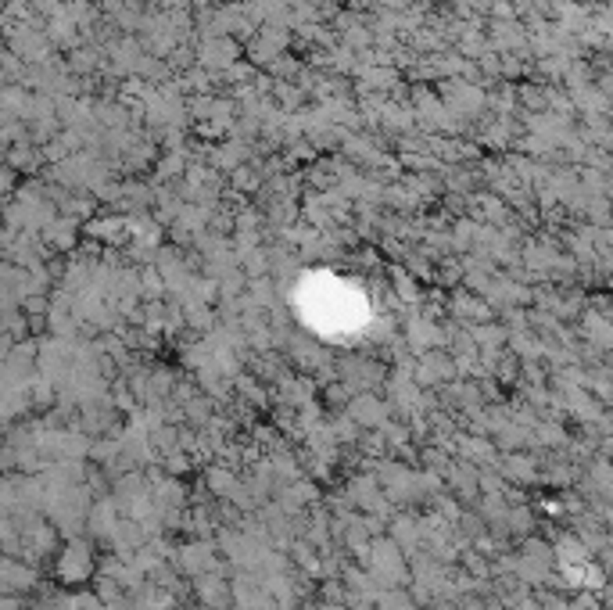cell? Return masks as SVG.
<instances>
[{
    "label": "cell",
    "instance_id": "obj_5",
    "mask_svg": "<svg viewBox=\"0 0 613 610\" xmlns=\"http://www.w3.org/2000/svg\"><path fill=\"white\" fill-rule=\"evenodd\" d=\"M420 535H423V528L413 524V521H398L395 524V546H420Z\"/></svg>",
    "mask_w": 613,
    "mask_h": 610
},
{
    "label": "cell",
    "instance_id": "obj_3",
    "mask_svg": "<svg viewBox=\"0 0 613 610\" xmlns=\"http://www.w3.org/2000/svg\"><path fill=\"white\" fill-rule=\"evenodd\" d=\"M197 596H201V603H208V607H226V582L223 578H212V574H201V582H197Z\"/></svg>",
    "mask_w": 613,
    "mask_h": 610
},
{
    "label": "cell",
    "instance_id": "obj_4",
    "mask_svg": "<svg viewBox=\"0 0 613 610\" xmlns=\"http://www.w3.org/2000/svg\"><path fill=\"white\" fill-rule=\"evenodd\" d=\"M352 417L359 420V424H381V420H384V410L376 406V399L363 395V399H355V402H352Z\"/></svg>",
    "mask_w": 613,
    "mask_h": 610
},
{
    "label": "cell",
    "instance_id": "obj_7",
    "mask_svg": "<svg viewBox=\"0 0 613 610\" xmlns=\"http://www.w3.org/2000/svg\"><path fill=\"white\" fill-rule=\"evenodd\" d=\"M506 474H509L513 481H534V467H531L524 456H513V460L506 463Z\"/></svg>",
    "mask_w": 613,
    "mask_h": 610
},
{
    "label": "cell",
    "instance_id": "obj_2",
    "mask_svg": "<svg viewBox=\"0 0 613 610\" xmlns=\"http://www.w3.org/2000/svg\"><path fill=\"white\" fill-rule=\"evenodd\" d=\"M176 560H180V571H187V574H208V567L215 564L212 546H204V542H191V546H183Z\"/></svg>",
    "mask_w": 613,
    "mask_h": 610
},
{
    "label": "cell",
    "instance_id": "obj_6",
    "mask_svg": "<svg viewBox=\"0 0 613 610\" xmlns=\"http://www.w3.org/2000/svg\"><path fill=\"white\" fill-rule=\"evenodd\" d=\"M208 489H215V492H223V495H230L233 489H237V478H233L230 471H208Z\"/></svg>",
    "mask_w": 613,
    "mask_h": 610
},
{
    "label": "cell",
    "instance_id": "obj_1",
    "mask_svg": "<svg viewBox=\"0 0 613 610\" xmlns=\"http://www.w3.org/2000/svg\"><path fill=\"white\" fill-rule=\"evenodd\" d=\"M370 556H373V574L376 582H402L405 567H402V553L391 539H376L370 546Z\"/></svg>",
    "mask_w": 613,
    "mask_h": 610
}]
</instances>
